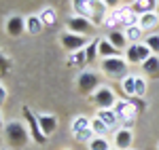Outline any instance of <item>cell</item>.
Here are the masks:
<instances>
[{"label":"cell","instance_id":"obj_1","mask_svg":"<svg viewBox=\"0 0 159 150\" xmlns=\"http://www.w3.org/2000/svg\"><path fill=\"white\" fill-rule=\"evenodd\" d=\"M72 9L79 17L89 19L93 25L104 24L108 15V9L102 4V0H72Z\"/></svg>","mask_w":159,"mask_h":150},{"label":"cell","instance_id":"obj_2","mask_svg":"<svg viewBox=\"0 0 159 150\" xmlns=\"http://www.w3.org/2000/svg\"><path fill=\"white\" fill-rule=\"evenodd\" d=\"M138 17L132 11V6H121V9H115L112 13L106 15L104 24L108 25L110 30H119V28H132V25H138Z\"/></svg>","mask_w":159,"mask_h":150},{"label":"cell","instance_id":"obj_3","mask_svg":"<svg viewBox=\"0 0 159 150\" xmlns=\"http://www.w3.org/2000/svg\"><path fill=\"white\" fill-rule=\"evenodd\" d=\"M4 138H7V144H9V148H24L25 144L30 142V131H28V127L24 123H19V121H11L9 125H4Z\"/></svg>","mask_w":159,"mask_h":150},{"label":"cell","instance_id":"obj_4","mask_svg":"<svg viewBox=\"0 0 159 150\" xmlns=\"http://www.w3.org/2000/svg\"><path fill=\"white\" fill-rule=\"evenodd\" d=\"M100 68H102V72L110 78H115V80H119V78H125V76L129 74L127 72V68H129V63L125 62V57H108V59H102L100 63Z\"/></svg>","mask_w":159,"mask_h":150},{"label":"cell","instance_id":"obj_5","mask_svg":"<svg viewBox=\"0 0 159 150\" xmlns=\"http://www.w3.org/2000/svg\"><path fill=\"white\" fill-rule=\"evenodd\" d=\"M112 110L119 116L121 129H132V127H134V118H136V114H138V110L134 108V104L129 100H117V104H115Z\"/></svg>","mask_w":159,"mask_h":150},{"label":"cell","instance_id":"obj_6","mask_svg":"<svg viewBox=\"0 0 159 150\" xmlns=\"http://www.w3.org/2000/svg\"><path fill=\"white\" fill-rule=\"evenodd\" d=\"M117 95H115V91L108 87H100L93 95H91V101H93V106L98 108V110H110V108H115V104H117Z\"/></svg>","mask_w":159,"mask_h":150},{"label":"cell","instance_id":"obj_7","mask_svg":"<svg viewBox=\"0 0 159 150\" xmlns=\"http://www.w3.org/2000/svg\"><path fill=\"white\" fill-rule=\"evenodd\" d=\"M151 55H153V53L148 51V47L144 42H136V45H129V47L125 49V62L127 63H140V66H142Z\"/></svg>","mask_w":159,"mask_h":150},{"label":"cell","instance_id":"obj_8","mask_svg":"<svg viewBox=\"0 0 159 150\" xmlns=\"http://www.w3.org/2000/svg\"><path fill=\"white\" fill-rule=\"evenodd\" d=\"M24 118H25V123H28V131H30V138L34 139L36 144H45L47 142V135L40 131V125H38V116L28 106H24Z\"/></svg>","mask_w":159,"mask_h":150},{"label":"cell","instance_id":"obj_9","mask_svg":"<svg viewBox=\"0 0 159 150\" xmlns=\"http://www.w3.org/2000/svg\"><path fill=\"white\" fill-rule=\"evenodd\" d=\"M98 85H100V76L96 74V72H81L79 74V78H76V87H79V91L83 93V95H89V93H96L98 91Z\"/></svg>","mask_w":159,"mask_h":150},{"label":"cell","instance_id":"obj_10","mask_svg":"<svg viewBox=\"0 0 159 150\" xmlns=\"http://www.w3.org/2000/svg\"><path fill=\"white\" fill-rule=\"evenodd\" d=\"M60 42H61V47L68 51V53L81 51V49H85L87 45H89L87 36H81V34H72V32H64V34L60 36Z\"/></svg>","mask_w":159,"mask_h":150},{"label":"cell","instance_id":"obj_11","mask_svg":"<svg viewBox=\"0 0 159 150\" xmlns=\"http://www.w3.org/2000/svg\"><path fill=\"white\" fill-rule=\"evenodd\" d=\"M68 32H72V34H81V36H87V34H91L93 32V24L85 19V17H79V15H74L68 19Z\"/></svg>","mask_w":159,"mask_h":150},{"label":"cell","instance_id":"obj_12","mask_svg":"<svg viewBox=\"0 0 159 150\" xmlns=\"http://www.w3.org/2000/svg\"><path fill=\"white\" fill-rule=\"evenodd\" d=\"M24 32H25V19L24 17H19V15L9 17V21H7V34L9 36H21Z\"/></svg>","mask_w":159,"mask_h":150},{"label":"cell","instance_id":"obj_13","mask_svg":"<svg viewBox=\"0 0 159 150\" xmlns=\"http://www.w3.org/2000/svg\"><path fill=\"white\" fill-rule=\"evenodd\" d=\"M38 116V125H40V131L49 138L51 133L57 129V118L53 114H36Z\"/></svg>","mask_w":159,"mask_h":150},{"label":"cell","instance_id":"obj_14","mask_svg":"<svg viewBox=\"0 0 159 150\" xmlns=\"http://www.w3.org/2000/svg\"><path fill=\"white\" fill-rule=\"evenodd\" d=\"M106 40H108L115 49H119V51H125L127 47H129V42H127V38H125V32H123V30H110L108 36H106Z\"/></svg>","mask_w":159,"mask_h":150},{"label":"cell","instance_id":"obj_15","mask_svg":"<svg viewBox=\"0 0 159 150\" xmlns=\"http://www.w3.org/2000/svg\"><path fill=\"white\" fill-rule=\"evenodd\" d=\"M132 142H134V133L132 129H119L115 133V146L119 150H125V148H132Z\"/></svg>","mask_w":159,"mask_h":150},{"label":"cell","instance_id":"obj_16","mask_svg":"<svg viewBox=\"0 0 159 150\" xmlns=\"http://www.w3.org/2000/svg\"><path fill=\"white\" fill-rule=\"evenodd\" d=\"M132 11L136 15H144V13H157V0H134L132 4Z\"/></svg>","mask_w":159,"mask_h":150},{"label":"cell","instance_id":"obj_17","mask_svg":"<svg viewBox=\"0 0 159 150\" xmlns=\"http://www.w3.org/2000/svg\"><path fill=\"white\" fill-rule=\"evenodd\" d=\"M142 72H144V76L157 80L159 78V55H151L147 62L142 63Z\"/></svg>","mask_w":159,"mask_h":150},{"label":"cell","instance_id":"obj_18","mask_svg":"<svg viewBox=\"0 0 159 150\" xmlns=\"http://www.w3.org/2000/svg\"><path fill=\"white\" fill-rule=\"evenodd\" d=\"M98 55H102L104 59H108V57H119L121 51L115 49L106 38H100V40H98Z\"/></svg>","mask_w":159,"mask_h":150},{"label":"cell","instance_id":"obj_19","mask_svg":"<svg viewBox=\"0 0 159 150\" xmlns=\"http://www.w3.org/2000/svg\"><path fill=\"white\" fill-rule=\"evenodd\" d=\"M157 24H159V13H144L138 17V25L142 30H153Z\"/></svg>","mask_w":159,"mask_h":150},{"label":"cell","instance_id":"obj_20","mask_svg":"<svg viewBox=\"0 0 159 150\" xmlns=\"http://www.w3.org/2000/svg\"><path fill=\"white\" fill-rule=\"evenodd\" d=\"M125 38L129 45H136V42H144V30L140 25H132V28H125Z\"/></svg>","mask_w":159,"mask_h":150},{"label":"cell","instance_id":"obj_21","mask_svg":"<svg viewBox=\"0 0 159 150\" xmlns=\"http://www.w3.org/2000/svg\"><path fill=\"white\" fill-rule=\"evenodd\" d=\"M98 118L108 127V129H110V127H115V125H119V116L115 114L112 108H110V110H98Z\"/></svg>","mask_w":159,"mask_h":150},{"label":"cell","instance_id":"obj_22","mask_svg":"<svg viewBox=\"0 0 159 150\" xmlns=\"http://www.w3.org/2000/svg\"><path fill=\"white\" fill-rule=\"evenodd\" d=\"M121 87H123V93H125L127 97H136V74L125 76L121 80Z\"/></svg>","mask_w":159,"mask_h":150},{"label":"cell","instance_id":"obj_23","mask_svg":"<svg viewBox=\"0 0 159 150\" xmlns=\"http://www.w3.org/2000/svg\"><path fill=\"white\" fill-rule=\"evenodd\" d=\"M25 32H30V34H40L43 32V21H40L38 15H30L25 19Z\"/></svg>","mask_w":159,"mask_h":150},{"label":"cell","instance_id":"obj_24","mask_svg":"<svg viewBox=\"0 0 159 150\" xmlns=\"http://www.w3.org/2000/svg\"><path fill=\"white\" fill-rule=\"evenodd\" d=\"M68 66H70V68H72V66H87V55H85V49L70 53V55H68Z\"/></svg>","mask_w":159,"mask_h":150},{"label":"cell","instance_id":"obj_25","mask_svg":"<svg viewBox=\"0 0 159 150\" xmlns=\"http://www.w3.org/2000/svg\"><path fill=\"white\" fill-rule=\"evenodd\" d=\"M91 127V118H87V116H76L72 121V133H81V131H85Z\"/></svg>","mask_w":159,"mask_h":150},{"label":"cell","instance_id":"obj_26","mask_svg":"<svg viewBox=\"0 0 159 150\" xmlns=\"http://www.w3.org/2000/svg\"><path fill=\"white\" fill-rule=\"evenodd\" d=\"M85 55H87V63H93V62H96V57H98V38H96V40H91V42L85 47Z\"/></svg>","mask_w":159,"mask_h":150},{"label":"cell","instance_id":"obj_27","mask_svg":"<svg viewBox=\"0 0 159 150\" xmlns=\"http://www.w3.org/2000/svg\"><path fill=\"white\" fill-rule=\"evenodd\" d=\"M38 17H40V21H43V25H53V24H55V11H53L51 6H47V9H43Z\"/></svg>","mask_w":159,"mask_h":150},{"label":"cell","instance_id":"obj_28","mask_svg":"<svg viewBox=\"0 0 159 150\" xmlns=\"http://www.w3.org/2000/svg\"><path fill=\"white\" fill-rule=\"evenodd\" d=\"M144 45L148 47V51L153 55H159V34H151V36L144 38Z\"/></svg>","mask_w":159,"mask_h":150},{"label":"cell","instance_id":"obj_29","mask_svg":"<svg viewBox=\"0 0 159 150\" xmlns=\"http://www.w3.org/2000/svg\"><path fill=\"white\" fill-rule=\"evenodd\" d=\"M89 150H110L108 142L104 138H100V135H96V138L89 142Z\"/></svg>","mask_w":159,"mask_h":150},{"label":"cell","instance_id":"obj_30","mask_svg":"<svg viewBox=\"0 0 159 150\" xmlns=\"http://www.w3.org/2000/svg\"><path fill=\"white\" fill-rule=\"evenodd\" d=\"M91 131H93L96 135H100V138H102V135L108 131V127H106V125H104V123L98 118V116H96V118H91Z\"/></svg>","mask_w":159,"mask_h":150},{"label":"cell","instance_id":"obj_31","mask_svg":"<svg viewBox=\"0 0 159 150\" xmlns=\"http://www.w3.org/2000/svg\"><path fill=\"white\" fill-rule=\"evenodd\" d=\"M93 138H96V133L91 131V127L85 129V131H81V133H74V139H76V142H87V144H89Z\"/></svg>","mask_w":159,"mask_h":150},{"label":"cell","instance_id":"obj_32","mask_svg":"<svg viewBox=\"0 0 159 150\" xmlns=\"http://www.w3.org/2000/svg\"><path fill=\"white\" fill-rule=\"evenodd\" d=\"M147 93V80L142 76H136V97H144Z\"/></svg>","mask_w":159,"mask_h":150},{"label":"cell","instance_id":"obj_33","mask_svg":"<svg viewBox=\"0 0 159 150\" xmlns=\"http://www.w3.org/2000/svg\"><path fill=\"white\" fill-rule=\"evenodd\" d=\"M129 101L134 104V108L138 110V112H140V110L144 108V101H142V97H129Z\"/></svg>","mask_w":159,"mask_h":150},{"label":"cell","instance_id":"obj_34","mask_svg":"<svg viewBox=\"0 0 159 150\" xmlns=\"http://www.w3.org/2000/svg\"><path fill=\"white\" fill-rule=\"evenodd\" d=\"M119 2H121V0H102V4H104L106 9H117Z\"/></svg>","mask_w":159,"mask_h":150},{"label":"cell","instance_id":"obj_35","mask_svg":"<svg viewBox=\"0 0 159 150\" xmlns=\"http://www.w3.org/2000/svg\"><path fill=\"white\" fill-rule=\"evenodd\" d=\"M4 101H7V89H4L2 85H0V106H2Z\"/></svg>","mask_w":159,"mask_h":150},{"label":"cell","instance_id":"obj_36","mask_svg":"<svg viewBox=\"0 0 159 150\" xmlns=\"http://www.w3.org/2000/svg\"><path fill=\"white\" fill-rule=\"evenodd\" d=\"M4 66H7V62H4V59H0V68H4Z\"/></svg>","mask_w":159,"mask_h":150},{"label":"cell","instance_id":"obj_37","mask_svg":"<svg viewBox=\"0 0 159 150\" xmlns=\"http://www.w3.org/2000/svg\"><path fill=\"white\" fill-rule=\"evenodd\" d=\"M0 127H2V114H0Z\"/></svg>","mask_w":159,"mask_h":150},{"label":"cell","instance_id":"obj_38","mask_svg":"<svg viewBox=\"0 0 159 150\" xmlns=\"http://www.w3.org/2000/svg\"><path fill=\"white\" fill-rule=\"evenodd\" d=\"M157 13H159V0H157Z\"/></svg>","mask_w":159,"mask_h":150},{"label":"cell","instance_id":"obj_39","mask_svg":"<svg viewBox=\"0 0 159 150\" xmlns=\"http://www.w3.org/2000/svg\"><path fill=\"white\" fill-rule=\"evenodd\" d=\"M110 150H119V148H110Z\"/></svg>","mask_w":159,"mask_h":150},{"label":"cell","instance_id":"obj_40","mask_svg":"<svg viewBox=\"0 0 159 150\" xmlns=\"http://www.w3.org/2000/svg\"><path fill=\"white\" fill-rule=\"evenodd\" d=\"M127 2H134V0H127Z\"/></svg>","mask_w":159,"mask_h":150},{"label":"cell","instance_id":"obj_41","mask_svg":"<svg viewBox=\"0 0 159 150\" xmlns=\"http://www.w3.org/2000/svg\"><path fill=\"white\" fill-rule=\"evenodd\" d=\"M9 150H11V148H9Z\"/></svg>","mask_w":159,"mask_h":150}]
</instances>
